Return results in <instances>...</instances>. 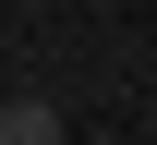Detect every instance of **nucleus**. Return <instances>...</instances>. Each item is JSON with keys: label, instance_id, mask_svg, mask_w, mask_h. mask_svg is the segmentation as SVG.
<instances>
[{"label": "nucleus", "instance_id": "1", "mask_svg": "<svg viewBox=\"0 0 157 145\" xmlns=\"http://www.w3.org/2000/svg\"><path fill=\"white\" fill-rule=\"evenodd\" d=\"M0 145H60V109L48 97H12V109H0Z\"/></svg>", "mask_w": 157, "mask_h": 145}]
</instances>
